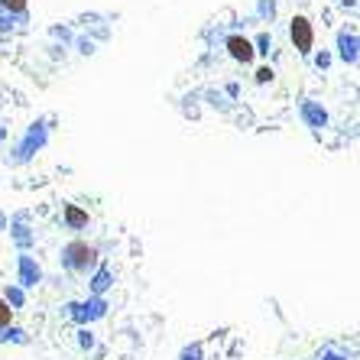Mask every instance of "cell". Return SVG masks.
<instances>
[{
  "label": "cell",
  "instance_id": "1",
  "mask_svg": "<svg viewBox=\"0 0 360 360\" xmlns=\"http://www.w3.org/2000/svg\"><path fill=\"white\" fill-rule=\"evenodd\" d=\"M108 299L104 295H88L84 302H68L65 305V315L72 321H75L78 328H88V325H94V321H101L104 315H108Z\"/></svg>",
  "mask_w": 360,
  "mask_h": 360
},
{
  "label": "cell",
  "instance_id": "14",
  "mask_svg": "<svg viewBox=\"0 0 360 360\" xmlns=\"http://www.w3.org/2000/svg\"><path fill=\"white\" fill-rule=\"evenodd\" d=\"M10 325H13V309H10L7 302H4V295H0V331Z\"/></svg>",
  "mask_w": 360,
  "mask_h": 360
},
{
  "label": "cell",
  "instance_id": "8",
  "mask_svg": "<svg viewBox=\"0 0 360 360\" xmlns=\"http://www.w3.org/2000/svg\"><path fill=\"white\" fill-rule=\"evenodd\" d=\"M65 224L72 227V231H82V227H88V211H82L78 205H65Z\"/></svg>",
  "mask_w": 360,
  "mask_h": 360
},
{
  "label": "cell",
  "instance_id": "13",
  "mask_svg": "<svg viewBox=\"0 0 360 360\" xmlns=\"http://www.w3.org/2000/svg\"><path fill=\"white\" fill-rule=\"evenodd\" d=\"M341 56L347 62L357 59V39H354V36H341Z\"/></svg>",
  "mask_w": 360,
  "mask_h": 360
},
{
  "label": "cell",
  "instance_id": "3",
  "mask_svg": "<svg viewBox=\"0 0 360 360\" xmlns=\"http://www.w3.org/2000/svg\"><path fill=\"white\" fill-rule=\"evenodd\" d=\"M42 283V266L36 263V257L30 253H20L17 260V285L20 289H33V285Z\"/></svg>",
  "mask_w": 360,
  "mask_h": 360
},
{
  "label": "cell",
  "instance_id": "12",
  "mask_svg": "<svg viewBox=\"0 0 360 360\" xmlns=\"http://www.w3.org/2000/svg\"><path fill=\"white\" fill-rule=\"evenodd\" d=\"M179 360H205V347H201V341L185 344L182 351H179Z\"/></svg>",
  "mask_w": 360,
  "mask_h": 360
},
{
  "label": "cell",
  "instance_id": "16",
  "mask_svg": "<svg viewBox=\"0 0 360 360\" xmlns=\"http://www.w3.org/2000/svg\"><path fill=\"white\" fill-rule=\"evenodd\" d=\"M319 360H351L347 354H341V351H335V347H325V351L319 354Z\"/></svg>",
  "mask_w": 360,
  "mask_h": 360
},
{
  "label": "cell",
  "instance_id": "17",
  "mask_svg": "<svg viewBox=\"0 0 360 360\" xmlns=\"http://www.w3.org/2000/svg\"><path fill=\"white\" fill-rule=\"evenodd\" d=\"M4 7H7V10H23L26 0H4Z\"/></svg>",
  "mask_w": 360,
  "mask_h": 360
},
{
  "label": "cell",
  "instance_id": "4",
  "mask_svg": "<svg viewBox=\"0 0 360 360\" xmlns=\"http://www.w3.org/2000/svg\"><path fill=\"white\" fill-rule=\"evenodd\" d=\"M110 285H114V273H110V266L98 263V266L91 269V295H108Z\"/></svg>",
  "mask_w": 360,
  "mask_h": 360
},
{
  "label": "cell",
  "instance_id": "18",
  "mask_svg": "<svg viewBox=\"0 0 360 360\" xmlns=\"http://www.w3.org/2000/svg\"><path fill=\"white\" fill-rule=\"evenodd\" d=\"M4 227H7V218H4V214H0V231H4Z\"/></svg>",
  "mask_w": 360,
  "mask_h": 360
},
{
  "label": "cell",
  "instance_id": "10",
  "mask_svg": "<svg viewBox=\"0 0 360 360\" xmlns=\"http://www.w3.org/2000/svg\"><path fill=\"white\" fill-rule=\"evenodd\" d=\"M4 302H7L13 311L23 309L26 305V289H20V285H7V289H4Z\"/></svg>",
  "mask_w": 360,
  "mask_h": 360
},
{
  "label": "cell",
  "instance_id": "2",
  "mask_svg": "<svg viewBox=\"0 0 360 360\" xmlns=\"http://www.w3.org/2000/svg\"><path fill=\"white\" fill-rule=\"evenodd\" d=\"M62 266L68 273H91L98 266V247L84 240H72L65 243V250H62Z\"/></svg>",
  "mask_w": 360,
  "mask_h": 360
},
{
  "label": "cell",
  "instance_id": "5",
  "mask_svg": "<svg viewBox=\"0 0 360 360\" xmlns=\"http://www.w3.org/2000/svg\"><path fill=\"white\" fill-rule=\"evenodd\" d=\"M292 42L299 52H309L311 49V23L305 17H295L292 20Z\"/></svg>",
  "mask_w": 360,
  "mask_h": 360
},
{
  "label": "cell",
  "instance_id": "15",
  "mask_svg": "<svg viewBox=\"0 0 360 360\" xmlns=\"http://www.w3.org/2000/svg\"><path fill=\"white\" fill-rule=\"evenodd\" d=\"M305 117H309L311 120V124H315V127H321V124H325V110H319V108H315V104H305Z\"/></svg>",
  "mask_w": 360,
  "mask_h": 360
},
{
  "label": "cell",
  "instance_id": "9",
  "mask_svg": "<svg viewBox=\"0 0 360 360\" xmlns=\"http://www.w3.org/2000/svg\"><path fill=\"white\" fill-rule=\"evenodd\" d=\"M0 344H20V347H26V344H30V335H26L23 328L10 325V328H4V331H0Z\"/></svg>",
  "mask_w": 360,
  "mask_h": 360
},
{
  "label": "cell",
  "instance_id": "11",
  "mask_svg": "<svg viewBox=\"0 0 360 360\" xmlns=\"http://www.w3.org/2000/svg\"><path fill=\"white\" fill-rule=\"evenodd\" d=\"M75 341H78V347H82V351H94V347H98V338H94L91 328H78Z\"/></svg>",
  "mask_w": 360,
  "mask_h": 360
},
{
  "label": "cell",
  "instance_id": "7",
  "mask_svg": "<svg viewBox=\"0 0 360 360\" xmlns=\"http://www.w3.org/2000/svg\"><path fill=\"white\" fill-rule=\"evenodd\" d=\"M227 49H231V56H234V59H240V62H250L253 59V46L247 39H240V36H231V39H227Z\"/></svg>",
  "mask_w": 360,
  "mask_h": 360
},
{
  "label": "cell",
  "instance_id": "6",
  "mask_svg": "<svg viewBox=\"0 0 360 360\" xmlns=\"http://www.w3.org/2000/svg\"><path fill=\"white\" fill-rule=\"evenodd\" d=\"M23 221H26V214H17V218H13V224H10V231H13V240H17V247L26 253L30 247H33V234H30V227H26Z\"/></svg>",
  "mask_w": 360,
  "mask_h": 360
}]
</instances>
